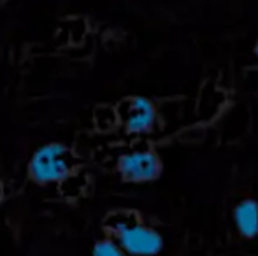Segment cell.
I'll return each mask as SVG.
<instances>
[{"mask_svg": "<svg viewBox=\"0 0 258 256\" xmlns=\"http://www.w3.org/2000/svg\"><path fill=\"white\" fill-rule=\"evenodd\" d=\"M93 256H128L118 242L111 239L99 240L93 247Z\"/></svg>", "mask_w": 258, "mask_h": 256, "instance_id": "obj_6", "label": "cell"}, {"mask_svg": "<svg viewBox=\"0 0 258 256\" xmlns=\"http://www.w3.org/2000/svg\"><path fill=\"white\" fill-rule=\"evenodd\" d=\"M121 121L126 132L130 133H148L156 123V107L146 97H128L119 106Z\"/></svg>", "mask_w": 258, "mask_h": 256, "instance_id": "obj_4", "label": "cell"}, {"mask_svg": "<svg viewBox=\"0 0 258 256\" xmlns=\"http://www.w3.org/2000/svg\"><path fill=\"white\" fill-rule=\"evenodd\" d=\"M118 172L126 183H151L162 176V158L153 151H134L118 160Z\"/></svg>", "mask_w": 258, "mask_h": 256, "instance_id": "obj_3", "label": "cell"}, {"mask_svg": "<svg viewBox=\"0 0 258 256\" xmlns=\"http://www.w3.org/2000/svg\"><path fill=\"white\" fill-rule=\"evenodd\" d=\"M116 240L128 256H156L163 249V237L151 226L136 221H116Z\"/></svg>", "mask_w": 258, "mask_h": 256, "instance_id": "obj_2", "label": "cell"}, {"mask_svg": "<svg viewBox=\"0 0 258 256\" xmlns=\"http://www.w3.org/2000/svg\"><path fill=\"white\" fill-rule=\"evenodd\" d=\"M234 223L239 235L246 240L258 237V202L255 198H242L234 209Z\"/></svg>", "mask_w": 258, "mask_h": 256, "instance_id": "obj_5", "label": "cell"}, {"mask_svg": "<svg viewBox=\"0 0 258 256\" xmlns=\"http://www.w3.org/2000/svg\"><path fill=\"white\" fill-rule=\"evenodd\" d=\"M253 53H255V56H256V58H258V41H256L255 48H253Z\"/></svg>", "mask_w": 258, "mask_h": 256, "instance_id": "obj_7", "label": "cell"}, {"mask_svg": "<svg viewBox=\"0 0 258 256\" xmlns=\"http://www.w3.org/2000/svg\"><path fill=\"white\" fill-rule=\"evenodd\" d=\"M74 168V154L60 142H49L39 147L30 158L28 172L39 185L61 181Z\"/></svg>", "mask_w": 258, "mask_h": 256, "instance_id": "obj_1", "label": "cell"}]
</instances>
